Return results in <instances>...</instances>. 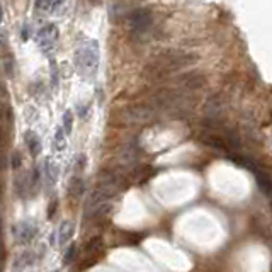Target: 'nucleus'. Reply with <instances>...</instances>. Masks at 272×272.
Returning a JSON list of instances; mask_svg holds the SVG:
<instances>
[{
  "mask_svg": "<svg viewBox=\"0 0 272 272\" xmlns=\"http://www.w3.org/2000/svg\"><path fill=\"white\" fill-rule=\"evenodd\" d=\"M2 19H4V11H2V5H0V24H2Z\"/></svg>",
  "mask_w": 272,
  "mask_h": 272,
  "instance_id": "20",
  "label": "nucleus"
},
{
  "mask_svg": "<svg viewBox=\"0 0 272 272\" xmlns=\"http://www.w3.org/2000/svg\"><path fill=\"white\" fill-rule=\"evenodd\" d=\"M56 208H58V199L53 197V202H49V206H48V220H51V218H55Z\"/></svg>",
  "mask_w": 272,
  "mask_h": 272,
  "instance_id": "16",
  "label": "nucleus"
},
{
  "mask_svg": "<svg viewBox=\"0 0 272 272\" xmlns=\"http://www.w3.org/2000/svg\"><path fill=\"white\" fill-rule=\"evenodd\" d=\"M41 175H43V187L49 192L56 185V182H58L60 167L55 164V162H51V158L46 157L41 165Z\"/></svg>",
  "mask_w": 272,
  "mask_h": 272,
  "instance_id": "5",
  "label": "nucleus"
},
{
  "mask_svg": "<svg viewBox=\"0 0 272 272\" xmlns=\"http://www.w3.org/2000/svg\"><path fill=\"white\" fill-rule=\"evenodd\" d=\"M61 128L66 136L72 133V129H74V114H72V111H65L61 118Z\"/></svg>",
  "mask_w": 272,
  "mask_h": 272,
  "instance_id": "13",
  "label": "nucleus"
},
{
  "mask_svg": "<svg viewBox=\"0 0 272 272\" xmlns=\"http://www.w3.org/2000/svg\"><path fill=\"white\" fill-rule=\"evenodd\" d=\"M51 84H53V87H58V70H56V66H55V63H53V70H51Z\"/></svg>",
  "mask_w": 272,
  "mask_h": 272,
  "instance_id": "18",
  "label": "nucleus"
},
{
  "mask_svg": "<svg viewBox=\"0 0 272 272\" xmlns=\"http://www.w3.org/2000/svg\"><path fill=\"white\" fill-rule=\"evenodd\" d=\"M75 235V223L70 220H65L60 223V227L56 228V237H58V248H65L66 245L70 243L72 238Z\"/></svg>",
  "mask_w": 272,
  "mask_h": 272,
  "instance_id": "8",
  "label": "nucleus"
},
{
  "mask_svg": "<svg viewBox=\"0 0 272 272\" xmlns=\"http://www.w3.org/2000/svg\"><path fill=\"white\" fill-rule=\"evenodd\" d=\"M36 258L39 260V257L36 255L34 250H29V248H24L17 257L14 258L12 262V271L14 272H24L28 267H31L32 264L36 262Z\"/></svg>",
  "mask_w": 272,
  "mask_h": 272,
  "instance_id": "7",
  "label": "nucleus"
},
{
  "mask_svg": "<svg viewBox=\"0 0 272 272\" xmlns=\"http://www.w3.org/2000/svg\"><path fill=\"white\" fill-rule=\"evenodd\" d=\"M39 233V227L32 220H21L12 225V238L17 245H29Z\"/></svg>",
  "mask_w": 272,
  "mask_h": 272,
  "instance_id": "3",
  "label": "nucleus"
},
{
  "mask_svg": "<svg viewBox=\"0 0 272 272\" xmlns=\"http://www.w3.org/2000/svg\"><path fill=\"white\" fill-rule=\"evenodd\" d=\"M99 58H101V51L97 41L89 39L82 43L75 51V66L85 77H94L99 68Z\"/></svg>",
  "mask_w": 272,
  "mask_h": 272,
  "instance_id": "2",
  "label": "nucleus"
},
{
  "mask_svg": "<svg viewBox=\"0 0 272 272\" xmlns=\"http://www.w3.org/2000/svg\"><path fill=\"white\" fill-rule=\"evenodd\" d=\"M53 150L55 151H63L66 147V135L65 131H63L61 126H58L55 131V136H53Z\"/></svg>",
  "mask_w": 272,
  "mask_h": 272,
  "instance_id": "12",
  "label": "nucleus"
},
{
  "mask_svg": "<svg viewBox=\"0 0 272 272\" xmlns=\"http://www.w3.org/2000/svg\"><path fill=\"white\" fill-rule=\"evenodd\" d=\"M129 28L135 36H145L151 28V14L148 9H138L129 15Z\"/></svg>",
  "mask_w": 272,
  "mask_h": 272,
  "instance_id": "4",
  "label": "nucleus"
},
{
  "mask_svg": "<svg viewBox=\"0 0 272 272\" xmlns=\"http://www.w3.org/2000/svg\"><path fill=\"white\" fill-rule=\"evenodd\" d=\"M48 243H49V247H51V248H58V237H56V230L49 233Z\"/></svg>",
  "mask_w": 272,
  "mask_h": 272,
  "instance_id": "17",
  "label": "nucleus"
},
{
  "mask_svg": "<svg viewBox=\"0 0 272 272\" xmlns=\"http://www.w3.org/2000/svg\"><path fill=\"white\" fill-rule=\"evenodd\" d=\"M68 192H70V196L74 199H78L85 192V182L80 175H74L72 177L70 184H68Z\"/></svg>",
  "mask_w": 272,
  "mask_h": 272,
  "instance_id": "11",
  "label": "nucleus"
},
{
  "mask_svg": "<svg viewBox=\"0 0 272 272\" xmlns=\"http://www.w3.org/2000/svg\"><path fill=\"white\" fill-rule=\"evenodd\" d=\"M56 41H58V29L55 24H48L38 32V45L45 53L51 51L55 48Z\"/></svg>",
  "mask_w": 272,
  "mask_h": 272,
  "instance_id": "6",
  "label": "nucleus"
},
{
  "mask_svg": "<svg viewBox=\"0 0 272 272\" xmlns=\"http://www.w3.org/2000/svg\"><path fill=\"white\" fill-rule=\"evenodd\" d=\"M75 252H77V245H75V243H68V245H66L65 254H63V258H61V264L63 265H70L72 260H74Z\"/></svg>",
  "mask_w": 272,
  "mask_h": 272,
  "instance_id": "14",
  "label": "nucleus"
},
{
  "mask_svg": "<svg viewBox=\"0 0 272 272\" xmlns=\"http://www.w3.org/2000/svg\"><path fill=\"white\" fill-rule=\"evenodd\" d=\"M24 145H26V148H28L29 153H31V157L36 158L38 155H41L43 143H41V138H39V135L36 131L28 129V131L24 133Z\"/></svg>",
  "mask_w": 272,
  "mask_h": 272,
  "instance_id": "9",
  "label": "nucleus"
},
{
  "mask_svg": "<svg viewBox=\"0 0 272 272\" xmlns=\"http://www.w3.org/2000/svg\"><path fill=\"white\" fill-rule=\"evenodd\" d=\"M24 28L26 29H22V39H24V41H26V39H28L29 38V26H24Z\"/></svg>",
  "mask_w": 272,
  "mask_h": 272,
  "instance_id": "19",
  "label": "nucleus"
},
{
  "mask_svg": "<svg viewBox=\"0 0 272 272\" xmlns=\"http://www.w3.org/2000/svg\"><path fill=\"white\" fill-rule=\"evenodd\" d=\"M53 272H60V271H58V269H56V271H53Z\"/></svg>",
  "mask_w": 272,
  "mask_h": 272,
  "instance_id": "21",
  "label": "nucleus"
},
{
  "mask_svg": "<svg viewBox=\"0 0 272 272\" xmlns=\"http://www.w3.org/2000/svg\"><path fill=\"white\" fill-rule=\"evenodd\" d=\"M63 5V0H36V9L43 14H53Z\"/></svg>",
  "mask_w": 272,
  "mask_h": 272,
  "instance_id": "10",
  "label": "nucleus"
},
{
  "mask_svg": "<svg viewBox=\"0 0 272 272\" xmlns=\"http://www.w3.org/2000/svg\"><path fill=\"white\" fill-rule=\"evenodd\" d=\"M11 167L14 168V170H19V168L22 167V155H21V151H14V153L11 155Z\"/></svg>",
  "mask_w": 272,
  "mask_h": 272,
  "instance_id": "15",
  "label": "nucleus"
},
{
  "mask_svg": "<svg viewBox=\"0 0 272 272\" xmlns=\"http://www.w3.org/2000/svg\"><path fill=\"white\" fill-rule=\"evenodd\" d=\"M197 56L191 53H181V51H168L158 56L155 61H151L147 66V75L150 78H164L174 72L185 68V66L196 63Z\"/></svg>",
  "mask_w": 272,
  "mask_h": 272,
  "instance_id": "1",
  "label": "nucleus"
}]
</instances>
